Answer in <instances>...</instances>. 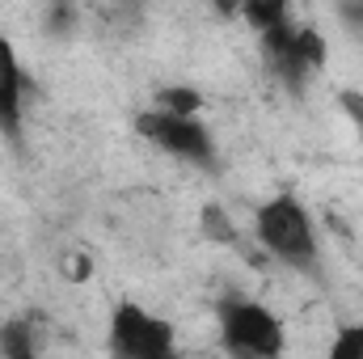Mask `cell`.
<instances>
[{
  "label": "cell",
  "mask_w": 363,
  "mask_h": 359,
  "mask_svg": "<svg viewBox=\"0 0 363 359\" xmlns=\"http://www.w3.org/2000/svg\"><path fill=\"white\" fill-rule=\"evenodd\" d=\"M245 17L258 26V30H271L287 17V0H245Z\"/></svg>",
  "instance_id": "cell-8"
},
{
  "label": "cell",
  "mask_w": 363,
  "mask_h": 359,
  "mask_svg": "<svg viewBox=\"0 0 363 359\" xmlns=\"http://www.w3.org/2000/svg\"><path fill=\"white\" fill-rule=\"evenodd\" d=\"M199 220H203V237H207V241H216V245H237L241 233H237V224L228 220V211H224L220 203H207Z\"/></svg>",
  "instance_id": "cell-7"
},
{
  "label": "cell",
  "mask_w": 363,
  "mask_h": 359,
  "mask_svg": "<svg viewBox=\"0 0 363 359\" xmlns=\"http://www.w3.org/2000/svg\"><path fill=\"white\" fill-rule=\"evenodd\" d=\"M0 351L4 355H34V343H30V334H26V326L21 321H9V326H0Z\"/></svg>",
  "instance_id": "cell-9"
},
{
  "label": "cell",
  "mask_w": 363,
  "mask_h": 359,
  "mask_svg": "<svg viewBox=\"0 0 363 359\" xmlns=\"http://www.w3.org/2000/svg\"><path fill=\"white\" fill-rule=\"evenodd\" d=\"M296 38H300V51H304V60L317 68V64L325 60V38H321V34H313V30H296Z\"/></svg>",
  "instance_id": "cell-12"
},
{
  "label": "cell",
  "mask_w": 363,
  "mask_h": 359,
  "mask_svg": "<svg viewBox=\"0 0 363 359\" xmlns=\"http://www.w3.org/2000/svg\"><path fill=\"white\" fill-rule=\"evenodd\" d=\"M334 359H363V326H347L334 343Z\"/></svg>",
  "instance_id": "cell-10"
},
{
  "label": "cell",
  "mask_w": 363,
  "mask_h": 359,
  "mask_svg": "<svg viewBox=\"0 0 363 359\" xmlns=\"http://www.w3.org/2000/svg\"><path fill=\"white\" fill-rule=\"evenodd\" d=\"M258 237L274 258H283V263H291L300 270L317 267V241H313L308 211L291 194H279V199L258 207Z\"/></svg>",
  "instance_id": "cell-1"
},
{
  "label": "cell",
  "mask_w": 363,
  "mask_h": 359,
  "mask_svg": "<svg viewBox=\"0 0 363 359\" xmlns=\"http://www.w3.org/2000/svg\"><path fill=\"white\" fill-rule=\"evenodd\" d=\"M68 275H72V279H85V275H89V263H85V258H81V263H72Z\"/></svg>",
  "instance_id": "cell-15"
},
{
  "label": "cell",
  "mask_w": 363,
  "mask_h": 359,
  "mask_svg": "<svg viewBox=\"0 0 363 359\" xmlns=\"http://www.w3.org/2000/svg\"><path fill=\"white\" fill-rule=\"evenodd\" d=\"M161 106H165V110H174V114H194V110H199V93L165 89V93H161Z\"/></svg>",
  "instance_id": "cell-11"
},
{
  "label": "cell",
  "mask_w": 363,
  "mask_h": 359,
  "mask_svg": "<svg viewBox=\"0 0 363 359\" xmlns=\"http://www.w3.org/2000/svg\"><path fill=\"white\" fill-rule=\"evenodd\" d=\"M21 89H26V81H21L17 55L0 38V131L13 144H21Z\"/></svg>",
  "instance_id": "cell-6"
},
{
  "label": "cell",
  "mask_w": 363,
  "mask_h": 359,
  "mask_svg": "<svg viewBox=\"0 0 363 359\" xmlns=\"http://www.w3.org/2000/svg\"><path fill=\"white\" fill-rule=\"evenodd\" d=\"M262 51H267L271 72L283 81V85H291V89L304 85V72H308L313 64L304 60L300 38H296V30H291L287 21H279V26H271V30H262Z\"/></svg>",
  "instance_id": "cell-5"
},
{
  "label": "cell",
  "mask_w": 363,
  "mask_h": 359,
  "mask_svg": "<svg viewBox=\"0 0 363 359\" xmlns=\"http://www.w3.org/2000/svg\"><path fill=\"white\" fill-rule=\"evenodd\" d=\"M110 347L131 359H165L174 351V330L169 321L144 313L140 304H118L110 321Z\"/></svg>",
  "instance_id": "cell-4"
},
{
  "label": "cell",
  "mask_w": 363,
  "mask_h": 359,
  "mask_svg": "<svg viewBox=\"0 0 363 359\" xmlns=\"http://www.w3.org/2000/svg\"><path fill=\"white\" fill-rule=\"evenodd\" d=\"M338 9H342V17H347V26H351L355 34H363V0H342Z\"/></svg>",
  "instance_id": "cell-13"
},
{
  "label": "cell",
  "mask_w": 363,
  "mask_h": 359,
  "mask_svg": "<svg viewBox=\"0 0 363 359\" xmlns=\"http://www.w3.org/2000/svg\"><path fill=\"white\" fill-rule=\"evenodd\" d=\"M135 131L144 140H152L157 148L174 153L182 161L194 165H211V136L203 131V123L194 114H174V110H152L135 118Z\"/></svg>",
  "instance_id": "cell-3"
},
{
  "label": "cell",
  "mask_w": 363,
  "mask_h": 359,
  "mask_svg": "<svg viewBox=\"0 0 363 359\" xmlns=\"http://www.w3.org/2000/svg\"><path fill=\"white\" fill-rule=\"evenodd\" d=\"M342 106L359 118V127H363V97H359V93H342Z\"/></svg>",
  "instance_id": "cell-14"
},
{
  "label": "cell",
  "mask_w": 363,
  "mask_h": 359,
  "mask_svg": "<svg viewBox=\"0 0 363 359\" xmlns=\"http://www.w3.org/2000/svg\"><path fill=\"white\" fill-rule=\"evenodd\" d=\"M220 338L233 355H279L283 351V326L254 300L220 304Z\"/></svg>",
  "instance_id": "cell-2"
}]
</instances>
